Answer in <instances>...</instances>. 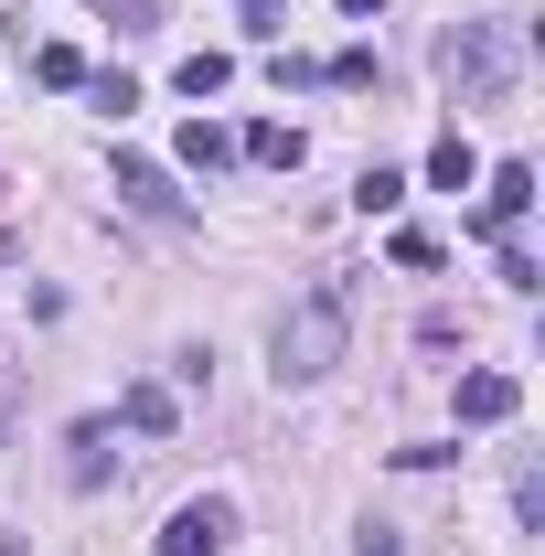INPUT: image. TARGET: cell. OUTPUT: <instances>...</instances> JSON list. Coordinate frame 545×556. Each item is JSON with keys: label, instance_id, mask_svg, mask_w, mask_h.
Listing matches in <instances>:
<instances>
[{"label": "cell", "instance_id": "obj_1", "mask_svg": "<svg viewBox=\"0 0 545 556\" xmlns=\"http://www.w3.org/2000/svg\"><path fill=\"white\" fill-rule=\"evenodd\" d=\"M342 343H353V278H321V289H300V300H289V311H278V386H321V375H332L342 364Z\"/></svg>", "mask_w": 545, "mask_h": 556}, {"label": "cell", "instance_id": "obj_16", "mask_svg": "<svg viewBox=\"0 0 545 556\" xmlns=\"http://www.w3.org/2000/svg\"><path fill=\"white\" fill-rule=\"evenodd\" d=\"M321 75H332V86H375V54H364V43H342V54H332Z\"/></svg>", "mask_w": 545, "mask_h": 556}, {"label": "cell", "instance_id": "obj_8", "mask_svg": "<svg viewBox=\"0 0 545 556\" xmlns=\"http://www.w3.org/2000/svg\"><path fill=\"white\" fill-rule=\"evenodd\" d=\"M118 417H129L139 439H172V417H182V407H172V386H129V396H118Z\"/></svg>", "mask_w": 545, "mask_h": 556}, {"label": "cell", "instance_id": "obj_4", "mask_svg": "<svg viewBox=\"0 0 545 556\" xmlns=\"http://www.w3.org/2000/svg\"><path fill=\"white\" fill-rule=\"evenodd\" d=\"M514 407H524V386H514V375H460V428H503Z\"/></svg>", "mask_w": 545, "mask_h": 556}, {"label": "cell", "instance_id": "obj_3", "mask_svg": "<svg viewBox=\"0 0 545 556\" xmlns=\"http://www.w3.org/2000/svg\"><path fill=\"white\" fill-rule=\"evenodd\" d=\"M225 535H236L225 503H182V514L161 525V556H225Z\"/></svg>", "mask_w": 545, "mask_h": 556}, {"label": "cell", "instance_id": "obj_10", "mask_svg": "<svg viewBox=\"0 0 545 556\" xmlns=\"http://www.w3.org/2000/svg\"><path fill=\"white\" fill-rule=\"evenodd\" d=\"M65 471H75L86 492L107 482V417H86V428H75V460H65Z\"/></svg>", "mask_w": 545, "mask_h": 556}, {"label": "cell", "instance_id": "obj_15", "mask_svg": "<svg viewBox=\"0 0 545 556\" xmlns=\"http://www.w3.org/2000/svg\"><path fill=\"white\" fill-rule=\"evenodd\" d=\"M236 22H246V43H278V33H289V11H278V0H246Z\"/></svg>", "mask_w": 545, "mask_h": 556}, {"label": "cell", "instance_id": "obj_11", "mask_svg": "<svg viewBox=\"0 0 545 556\" xmlns=\"http://www.w3.org/2000/svg\"><path fill=\"white\" fill-rule=\"evenodd\" d=\"M225 75H236V65L204 43V54H182V75H172V86H182V97H225Z\"/></svg>", "mask_w": 545, "mask_h": 556}, {"label": "cell", "instance_id": "obj_6", "mask_svg": "<svg viewBox=\"0 0 545 556\" xmlns=\"http://www.w3.org/2000/svg\"><path fill=\"white\" fill-rule=\"evenodd\" d=\"M118 204H139V214H161V225H172L182 193H172V172H161V161H118Z\"/></svg>", "mask_w": 545, "mask_h": 556}, {"label": "cell", "instance_id": "obj_2", "mask_svg": "<svg viewBox=\"0 0 545 556\" xmlns=\"http://www.w3.org/2000/svg\"><path fill=\"white\" fill-rule=\"evenodd\" d=\"M439 65H449V86H460L471 108H503V97H514V33H503V22H460Z\"/></svg>", "mask_w": 545, "mask_h": 556}, {"label": "cell", "instance_id": "obj_14", "mask_svg": "<svg viewBox=\"0 0 545 556\" xmlns=\"http://www.w3.org/2000/svg\"><path fill=\"white\" fill-rule=\"evenodd\" d=\"M225 150H236V139L214 129V118H193V129H182V161H193V172H214V161H225Z\"/></svg>", "mask_w": 545, "mask_h": 556}, {"label": "cell", "instance_id": "obj_7", "mask_svg": "<svg viewBox=\"0 0 545 556\" xmlns=\"http://www.w3.org/2000/svg\"><path fill=\"white\" fill-rule=\"evenodd\" d=\"M428 182H439V193H471V182H481V150H471L460 129H449L439 150H428Z\"/></svg>", "mask_w": 545, "mask_h": 556}, {"label": "cell", "instance_id": "obj_5", "mask_svg": "<svg viewBox=\"0 0 545 556\" xmlns=\"http://www.w3.org/2000/svg\"><path fill=\"white\" fill-rule=\"evenodd\" d=\"M524 204H535V172H524V161H503V172H492V204H481V236H514Z\"/></svg>", "mask_w": 545, "mask_h": 556}, {"label": "cell", "instance_id": "obj_9", "mask_svg": "<svg viewBox=\"0 0 545 556\" xmlns=\"http://www.w3.org/2000/svg\"><path fill=\"white\" fill-rule=\"evenodd\" d=\"M236 150H246V161H268V172H289V161H300V129H289V118H257Z\"/></svg>", "mask_w": 545, "mask_h": 556}, {"label": "cell", "instance_id": "obj_12", "mask_svg": "<svg viewBox=\"0 0 545 556\" xmlns=\"http://www.w3.org/2000/svg\"><path fill=\"white\" fill-rule=\"evenodd\" d=\"M353 204H364V214H396V204H407V172H364Z\"/></svg>", "mask_w": 545, "mask_h": 556}, {"label": "cell", "instance_id": "obj_17", "mask_svg": "<svg viewBox=\"0 0 545 556\" xmlns=\"http://www.w3.org/2000/svg\"><path fill=\"white\" fill-rule=\"evenodd\" d=\"M342 11H353V22H375V11H385V0H342Z\"/></svg>", "mask_w": 545, "mask_h": 556}, {"label": "cell", "instance_id": "obj_13", "mask_svg": "<svg viewBox=\"0 0 545 556\" xmlns=\"http://www.w3.org/2000/svg\"><path fill=\"white\" fill-rule=\"evenodd\" d=\"M33 75H43V86H86V54H75V43H43Z\"/></svg>", "mask_w": 545, "mask_h": 556}]
</instances>
